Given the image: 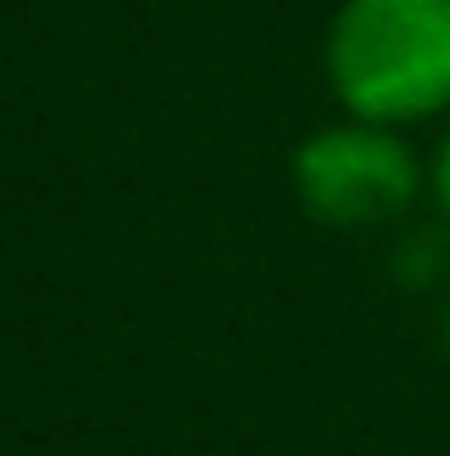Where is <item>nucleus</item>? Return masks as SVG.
<instances>
[{
	"label": "nucleus",
	"instance_id": "1",
	"mask_svg": "<svg viewBox=\"0 0 450 456\" xmlns=\"http://www.w3.org/2000/svg\"><path fill=\"white\" fill-rule=\"evenodd\" d=\"M341 110L416 127L450 110V0H341L324 41Z\"/></svg>",
	"mask_w": 450,
	"mask_h": 456
},
{
	"label": "nucleus",
	"instance_id": "2",
	"mask_svg": "<svg viewBox=\"0 0 450 456\" xmlns=\"http://www.w3.org/2000/svg\"><path fill=\"white\" fill-rule=\"evenodd\" d=\"M428 191V162L405 139V127L347 116L335 127H317L294 151V197L306 214L341 232L387 225Z\"/></svg>",
	"mask_w": 450,
	"mask_h": 456
},
{
	"label": "nucleus",
	"instance_id": "3",
	"mask_svg": "<svg viewBox=\"0 0 450 456\" xmlns=\"http://www.w3.org/2000/svg\"><path fill=\"white\" fill-rule=\"evenodd\" d=\"M428 191H433V202H439V214L450 225V134L439 139V151H433V162H428Z\"/></svg>",
	"mask_w": 450,
	"mask_h": 456
},
{
	"label": "nucleus",
	"instance_id": "4",
	"mask_svg": "<svg viewBox=\"0 0 450 456\" xmlns=\"http://www.w3.org/2000/svg\"><path fill=\"white\" fill-rule=\"evenodd\" d=\"M439 341H445V353H450V295H445V312H439Z\"/></svg>",
	"mask_w": 450,
	"mask_h": 456
}]
</instances>
